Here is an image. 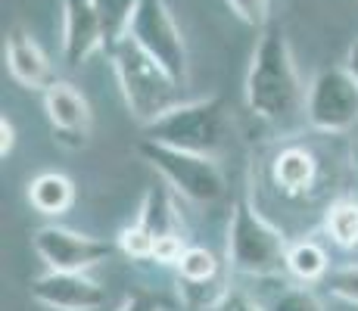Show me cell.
I'll list each match as a JSON object with an SVG mask.
<instances>
[{
    "mask_svg": "<svg viewBox=\"0 0 358 311\" xmlns=\"http://www.w3.org/2000/svg\"><path fill=\"white\" fill-rule=\"evenodd\" d=\"M44 113H47V122H50L53 134L63 147H85L91 140V124H94V115H91V106H87L85 94L78 91L75 85L69 81H53L50 87L44 91Z\"/></svg>",
    "mask_w": 358,
    "mask_h": 311,
    "instance_id": "30bf717a",
    "label": "cell"
},
{
    "mask_svg": "<svg viewBox=\"0 0 358 311\" xmlns=\"http://www.w3.org/2000/svg\"><path fill=\"white\" fill-rule=\"evenodd\" d=\"M215 311H262V308L256 305V299H250V296L243 293V289H228V296L218 302Z\"/></svg>",
    "mask_w": 358,
    "mask_h": 311,
    "instance_id": "4316f807",
    "label": "cell"
},
{
    "mask_svg": "<svg viewBox=\"0 0 358 311\" xmlns=\"http://www.w3.org/2000/svg\"><path fill=\"white\" fill-rule=\"evenodd\" d=\"M31 299L50 311H97L106 305V289L85 271H44L31 280Z\"/></svg>",
    "mask_w": 358,
    "mask_h": 311,
    "instance_id": "9c48e42d",
    "label": "cell"
},
{
    "mask_svg": "<svg viewBox=\"0 0 358 311\" xmlns=\"http://www.w3.org/2000/svg\"><path fill=\"white\" fill-rule=\"evenodd\" d=\"M115 243H119V252L131 261H153L156 237L143 224H137V221L128 224V227H122L119 237H115Z\"/></svg>",
    "mask_w": 358,
    "mask_h": 311,
    "instance_id": "44dd1931",
    "label": "cell"
},
{
    "mask_svg": "<svg viewBox=\"0 0 358 311\" xmlns=\"http://www.w3.org/2000/svg\"><path fill=\"white\" fill-rule=\"evenodd\" d=\"M346 66L352 68V72H355V78H358V38L352 41V47H349V50H346Z\"/></svg>",
    "mask_w": 358,
    "mask_h": 311,
    "instance_id": "f1b7e54d",
    "label": "cell"
},
{
    "mask_svg": "<svg viewBox=\"0 0 358 311\" xmlns=\"http://www.w3.org/2000/svg\"><path fill=\"white\" fill-rule=\"evenodd\" d=\"M222 274V261L206 246H187L178 261V277L181 280H212Z\"/></svg>",
    "mask_w": 358,
    "mask_h": 311,
    "instance_id": "ffe728a7",
    "label": "cell"
},
{
    "mask_svg": "<svg viewBox=\"0 0 358 311\" xmlns=\"http://www.w3.org/2000/svg\"><path fill=\"white\" fill-rule=\"evenodd\" d=\"M228 289L231 287L224 283L222 274L212 280H181L178 277V293H181L184 308H190V311H215L218 302L228 296Z\"/></svg>",
    "mask_w": 358,
    "mask_h": 311,
    "instance_id": "d6986e66",
    "label": "cell"
},
{
    "mask_svg": "<svg viewBox=\"0 0 358 311\" xmlns=\"http://www.w3.org/2000/svg\"><path fill=\"white\" fill-rule=\"evenodd\" d=\"M224 3H228L234 16H237L240 22H246L250 29L262 31L268 25V13H271L268 0H224Z\"/></svg>",
    "mask_w": 358,
    "mask_h": 311,
    "instance_id": "cb8c5ba5",
    "label": "cell"
},
{
    "mask_svg": "<svg viewBox=\"0 0 358 311\" xmlns=\"http://www.w3.org/2000/svg\"><path fill=\"white\" fill-rule=\"evenodd\" d=\"M137 3L141 0H94L97 16H100V29H103V53L119 44L122 38H128Z\"/></svg>",
    "mask_w": 358,
    "mask_h": 311,
    "instance_id": "ac0fdd59",
    "label": "cell"
},
{
    "mask_svg": "<svg viewBox=\"0 0 358 311\" xmlns=\"http://www.w3.org/2000/svg\"><path fill=\"white\" fill-rule=\"evenodd\" d=\"M318 159L306 147H284L271 162V178L284 196H306L315 184H318Z\"/></svg>",
    "mask_w": 358,
    "mask_h": 311,
    "instance_id": "4fadbf2b",
    "label": "cell"
},
{
    "mask_svg": "<svg viewBox=\"0 0 358 311\" xmlns=\"http://www.w3.org/2000/svg\"><path fill=\"white\" fill-rule=\"evenodd\" d=\"M29 203L34 212L47 218H59L63 212L72 209L75 203V184L63 171H41L29 181Z\"/></svg>",
    "mask_w": 358,
    "mask_h": 311,
    "instance_id": "5bb4252c",
    "label": "cell"
},
{
    "mask_svg": "<svg viewBox=\"0 0 358 311\" xmlns=\"http://www.w3.org/2000/svg\"><path fill=\"white\" fill-rule=\"evenodd\" d=\"M137 153L178 196L190 199V203L215 205L228 196V178L218 168V159L187 153V150L169 147V143L150 140V137L137 143Z\"/></svg>",
    "mask_w": 358,
    "mask_h": 311,
    "instance_id": "5b68a950",
    "label": "cell"
},
{
    "mask_svg": "<svg viewBox=\"0 0 358 311\" xmlns=\"http://www.w3.org/2000/svg\"><path fill=\"white\" fill-rule=\"evenodd\" d=\"M128 34L150 53L165 72L175 78V85L184 91L190 75V62H187V44L181 38L175 16H171L165 0H141L137 13L131 19Z\"/></svg>",
    "mask_w": 358,
    "mask_h": 311,
    "instance_id": "52a82bcc",
    "label": "cell"
},
{
    "mask_svg": "<svg viewBox=\"0 0 358 311\" xmlns=\"http://www.w3.org/2000/svg\"><path fill=\"white\" fill-rule=\"evenodd\" d=\"M184 249V233H169V237H159L153 246V261L156 265H165V268H178V261H181Z\"/></svg>",
    "mask_w": 358,
    "mask_h": 311,
    "instance_id": "d4e9b609",
    "label": "cell"
},
{
    "mask_svg": "<svg viewBox=\"0 0 358 311\" xmlns=\"http://www.w3.org/2000/svg\"><path fill=\"white\" fill-rule=\"evenodd\" d=\"M106 59L115 72L128 113L141 124H150L153 119H159L165 109L175 106V96L181 87L131 34L122 38L115 47H109Z\"/></svg>",
    "mask_w": 358,
    "mask_h": 311,
    "instance_id": "277c9868",
    "label": "cell"
},
{
    "mask_svg": "<svg viewBox=\"0 0 358 311\" xmlns=\"http://www.w3.org/2000/svg\"><path fill=\"white\" fill-rule=\"evenodd\" d=\"M306 122L318 134H346L358 124V78L349 66H327L306 91Z\"/></svg>",
    "mask_w": 358,
    "mask_h": 311,
    "instance_id": "8992f818",
    "label": "cell"
},
{
    "mask_svg": "<svg viewBox=\"0 0 358 311\" xmlns=\"http://www.w3.org/2000/svg\"><path fill=\"white\" fill-rule=\"evenodd\" d=\"M268 311H324L321 299L312 293V289L302 283V287H287L280 289L278 296L271 299Z\"/></svg>",
    "mask_w": 358,
    "mask_h": 311,
    "instance_id": "7402d4cb",
    "label": "cell"
},
{
    "mask_svg": "<svg viewBox=\"0 0 358 311\" xmlns=\"http://www.w3.org/2000/svg\"><path fill=\"white\" fill-rule=\"evenodd\" d=\"M13 140H16V131H13V122L3 115L0 119V156L3 159L13 153Z\"/></svg>",
    "mask_w": 358,
    "mask_h": 311,
    "instance_id": "83f0119b",
    "label": "cell"
},
{
    "mask_svg": "<svg viewBox=\"0 0 358 311\" xmlns=\"http://www.w3.org/2000/svg\"><path fill=\"white\" fill-rule=\"evenodd\" d=\"M324 233L343 252H358V199L336 196L324 212Z\"/></svg>",
    "mask_w": 358,
    "mask_h": 311,
    "instance_id": "2e32d148",
    "label": "cell"
},
{
    "mask_svg": "<svg viewBox=\"0 0 358 311\" xmlns=\"http://www.w3.org/2000/svg\"><path fill=\"white\" fill-rule=\"evenodd\" d=\"M31 243H34V252L53 271H85L87 274L91 268L103 265V261H109L119 252V243L87 237V233L69 231V227H59V224L38 227Z\"/></svg>",
    "mask_w": 358,
    "mask_h": 311,
    "instance_id": "ba28073f",
    "label": "cell"
},
{
    "mask_svg": "<svg viewBox=\"0 0 358 311\" xmlns=\"http://www.w3.org/2000/svg\"><path fill=\"white\" fill-rule=\"evenodd\" d=\"M287 274L299 283H321L330 274V259L324 246L315 240H299L287 249Z\"/></svg>",
    "mask_w": 358,
    "mask_h": 311,
    "instance_id": "e0dca14e",
    "label": "cell"
},
{
    "mask_svg": "<svg viewBox=\"0 0 358 311\" xmlns=\"http://www.w3.org/2000/svg\"><path fill=\"white\" fill-rule=\"evenodd\" d=\"M243 96L250 113L268 124H290L306 113V87L296 72L290 41L278 25H265L259 34Z\"/></svg>",
    "mask_w": 358,
    "mask_h": 311,
    "instance_id": "6da1fadb",
    "label": "cell"
},
{
    "mask_svg": "<svg viewBox=\"0 0 358 311\" xmlns=\"http://www.w3.org/2000/svg\"><path fill=\"white\" fill-rule=\"evenodd\" d=\"M324 287L334 299L346 302V305H358V265H343L330 271L324 277Z\"/></svg>",
    "mask_w": 358,
    "mask_h": 311,
    "instance_id": "603a6c76",
    "label": "cell"
},
{
    "mask_svg": "<svg viewBox=\"0 0 358 311\" xmlns=\"http://www.w3.org/2000/svg\"><path fill=\"white\" fill-rule=\"evenodd\" d=\"M3 57H6V68H10V75L22 87H29V91L44 94L47 87L57 81V72H53L47 53L41 50V44L22 29V25H13V29L6 31Z\"/></svg>",
    "mask_w": 358,
    "mask_h": 311,
    "instance_id": "8fae6325",
    "label": "cell"
},
{
    "mask_svg": "<svg viewBox=\"0 0 358 311\" xmlns=\"http://www.w3.org/2000/svg\"><path fill=\"white\" fill-rule=\"evenodd\" d=\"M171 187L169 184H153L143 193L141 212H137V224H143L156 240L169 237V233H181V218L175 212V199H171Z\"/></svg>",
    "mask_w": 358,
    "mask_h": 311,
    "instance_id": "9a60e30c",
    "label": "cell"
},
{
    "mask_svg": "<svg viewBox=\"0 0 358 311\" xmlns=\"http://www.w3.org/2000/svg\"><path fill=\"white\" fill-rule=\"evenodd\" d=\"M103 50V29L94 0H63V59L81 66L91 53Z\"/></svg>",
    "mask_w": 358,
    "mask_h": 311,
    "instance_id": "7c38bea8",
    "label": "cell"
},
{
    "mask_svg": "<svg viewBox=\"0 0 358 311\" xmlns=\"http://www.w3.org/2000/svg\"><path fill=\"white\" fill-rule=\"evenodd\" d=\"M143 137L187 150V153L218 159L231 143V115L222 96L175 103L159 119L143 124Z\"/></svg>",
    "mask_w": 358,
    "mask_h": 311,
    "instance_id": "3957f363",
    "label": "cell"
},
{
    "mask_svg": "<svg viewBox=\"0 0 358 311\" xmlns=\"http://www.w3.org/2000/svg\"><path fill=\"white\" fill-rule=\"evenodd\" d=\"M119 311H169V302H165L159 293H153V289L134 287L125 299H122Z\"/></svg>",
    "mask_w": 358,
    "mask_h": 311,
    "instance_id": "484cf974",
    "label": "cell"
},
{
    "mask_svg": "<svg viewBox=\"0 0 358 311\" xmlns=\"http://www.w3.org/2000/svg\"><path fill=\"white\" fill-rule=\"evenodd\" d=\"M287 237L262 218L250 193L240 190L228 221V268L246 277H280L287 271Z\"/></svg>",
    "mask_w": 358,
    "mask_h": 311,
    "instance_id": "7a4b0ae2",
    "label": "cell"
}]
</instances>
